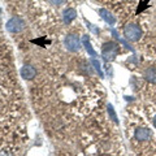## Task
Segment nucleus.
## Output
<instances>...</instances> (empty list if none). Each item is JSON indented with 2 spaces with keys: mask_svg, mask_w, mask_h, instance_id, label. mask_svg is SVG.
<instances>
[{
  "mask_svg": "<svg viewBox=\"0 0 156 156\" xmlns=\"http://www.w3.org/2000/svg\"><path fill=\"white\" fill-rule=\"evenodd\" d=\"M152 140V131L148 126L140 124L133 129V135H131V142L134 146L136 144H147Z\"/></svg>",
  "mask_w": 156,
  "mask_h": 156,
  "instance_id": "1",
  "label": "nucleus"
},
{
  "mask_svg": "<svg viewBox=\"0 0 156 156\" xmlns=\"http://www.w3.org/2000/svg\"><path fill=\"white\" fill-rule=\"evenodd\" d=\"M120 53V47L117 43L115 42H108L103 44V48H101V56L104 57L105 61H111Z\"/></svg>",
  "mask_w": 156,
  "mask_h": 156,
  "instance_id": "2",
  "label": "nucleus"
},
{
  "mask_svg": "<svg viewBox=\"0 0 156 156\" xmlns=\"http://www.w3.org/2000/svg\"><path fill=\"white\" fill-rule=\"evenodd\" d=\"M124 35L131 42H138L142 37V30L135 23H129L124 27Z\"/></svg>",
  "mask_w": 156,
  "mask_h": 156,
  "instance_id": "3",
  "label": "nucleus"
},
{
  "mask_svg": "<svg viewBox=\"0 0 156 156\" xmlns=\"http://www.w3.org/2000/svg\"><path fill=\"white\" fill-rule=\"evenodd\" d=\"M7 30L9 33H13V34H16V33H20L21 30H23L25 29V20H23L22 17H12L9 21L7 22Z\"/></svg>",
  "mask_w": 156,
  "mask_h": 156,
  "instance_id": "4",
  "label": "nucleus"
},
{
  "mask_svg": "<svg viewBox=\"0 0 156 156\" xmlns=\"http://www.w3.org/2000/svg\"><path fill=\"white\" fill-rule=\"evenodd\" d=\"M65 46L69 51L72 52H76L80 50L81 47V42H80V38L77 35H66L65 37Z\"/></svg>",
  "mask_w": 156,
  "mask_h": 156,
  "instance_id": "5",
  "label": "nucleus"
},
{
  "mask_svg": "<svg viewBox=\"0 0 156 156\" xmlns=\"http://www.w3.org/2000/svg\"><path fill=\"white\" fill-rule=\"evenodd\" d=\"M21 76H22V78H25V80H33V78H35V76H37V70L30 65H25L21 69Z\"/></svg>",
  "mask_w": 156,
  "mask_h": 156,
  "instance_id": "6",
  "label": "nucleus"
},
{
  "mask_svg": "<svg viewBox=\"0 0 156 156\" xmlns=\"http://www.w3.org/2000/svg\"><path fill=\"white\" fill-rule=\"evenodd\" d=\"M99 14L101 16V18H103L104 21L108 23V25L112 26V25H115V23H116V18L112 16L111 12H109V11H107V9H103V8L99 9Z\"/></svg>",
  "mask_w": 156,
  "mask_h": 156,
  "instance_id": "7",
  "label": "nucleus"
},
{
  "mask_svg": "<svg viewBox=\"0 0 156 156\" xmlns=\"http://www.w3.org/2000/svg\"><path fill=\"white\" fill-rule=\"evenodd\" d=\"M144 78L151 83H156V69L155 68H148L144 72Z\"/></svg>",
  "mask_w": 156,
  "mask_h": 156,
  "instance_id": "8",
  "label": "nucleus"
},
{
  "mask_svg": "<svg viewBox=\"0 0 156 156\" xmlns=\"http://www.w3.org/2000/svg\"><path fill=\"white\" fill-rule=\"evenodd\" d=\"M77 16V12H76V9H73V8H68L66 11L64 12V21L65 23H70L73 20L76 18Z\"/></svg>",
  "mask_w": 156,
  "mask_h": 156,
  "instance_id": "9",
  "label": "nucleus"
},
{
  "mask_svg": "<svg viewBox=\"0 0 156 156\" xmlns=\"http://www.w3.org/2000/svg\"><path fill=\"white\" fill-rule=\"evenodd\" d=\"M83 46H85V48H86V51L89 52L90 56H92V57L96 56V52L92 50V47H91V43H90V41H89V37H83Z\"/></svg>",
  "mask_w": 156,
  "mask_h": 156,
  "instance_id": "10",
  "label": "nucleus"
},
{
  "mask_svg": "<svg viewBox=\"0 0 156 156\" xmlns=\"http://www.w3.org/2000/svg\"><path fill=\"white\" fill-rule=\"evenodd\" d=\"M108 115H109V117H111V120L113 121V122H117V116H116V112H115V109H113V107H112L111 104L108 105Z\"/></svg>",
  "mask_w": 156,
  "mask_h": 156,
  "instance_id": "11",
  "label": "nucleus"
},
{
  "mask_svg": "<svg viewBox=\"0 0 156 156\" xmlns=\"http://www.w3.org/2000/svg\"><path fill=\"white\" fill-rule=\"evenodd\" d=\"M91 62H92V65L95 66V69H96L98 72H99V74H100V76H103V73H101V69H100V64H99V61L95 60V58H92Z\"/></svg>",
  "mask_w": 156,
  "mask_h": 156,
  "instance_id": "12",
  "label": "nucleus"
},
{
  "mask_svg": "<svg viewBox=\"0 0 156 156\" xmlns=\"http://www.w3.org/2000/svg\"><path fill=\"white\" fill-rule=\"evenodd\" d=\"M50 2L53 5H61L62 3H65V0H50Z\"/></svg>",
  "mask_w": 156,
  "mask_h": 156,
  "instance_id": "13",
  "label": "nucleus"
},
{
  "mask_svg": "<svg viewBox=\"0 0 156 156\" xmlns=\"http://www.w3.org/2000/svg\"><path fill=\"white\" fill-rule=\"evenodd\" d=\"M152 125L155 126V129H156V113L152 115Z\"/></svg>",
  "mask_w": 156,
  "mask_h": 156,
  "instance_id": "14",
  "label": "nucleus"
}]
</instances>
